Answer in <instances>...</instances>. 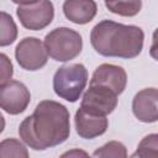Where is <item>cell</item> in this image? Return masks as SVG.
<instances>
[{
	"mask_svg": "<svg viewBox=\"0 0 158 158\" xmlns=\"http://www.w3.org/2000/svg\"><path fill=\"white\" fill-rule=\"evenodd\" d=\"M80 156V154H83V156H86V153L85 152H81V151H70V152H67V153H64L63 154V157H65V156Z\"/></svg>",
	"mask_w": 158,
	"mask_h": 158,
	"instance_id": "44dd1931",
	"label": "cell"
},
{
	"mask_svg": "<svg viewBox=\"0 0 158 158\" xmlns=\"http://www.w3.org/2000/svg\"><path fill=\"white\" fill-rule=\"evenodd\" d=\"M44 46L54 60L68 62L80 54L83 40L77 31L68 27H58L46 35Z\"/></svg>",
	"mask_w": 158,
	"mask_h": 158,
	"instance_id": "277c9868",
	"label": "cell"
},
{
	"mask_svg": "<svg viewBox=\"0 0 158 158\" xmlns=\"http://www.w3.org/2000/svg\"><path fill=\"white\" fill-rule=\"evenodd\" d=\"M93 156L95 157H115V158H125L127 157V151L126 147L118 142V141H110L107 143H105L104 146H101L100 148H98Z\"/></svg>",
	"mask_w": 158,
	"mask_h": 158,
	"instance_id": "e0dca14e",
	"label": "cell"
},
{
	"mask_svg": "<svg viewBox=\"0 0 158 158\" xmlns=\"http://www.w3.org/2000/svg\"><path fill=\"white\" fill-rule=\"evenodd\" d=\"M0 67H1V72H0V85L10 81L11 77H12V64L10 62V59L7 58V56L5 53L0 54Z\"/></svg>",
	"mask_w": 158,
	"mask_h": 158,
	"instance_id": "ac0fdd59",
	"label": "cell"
},
{
	"mask_svg": "<svg viewBox=\"0 0 158 158\" xmlns=\"http://www.w3.org/2000/svg\"><path fill=\"white\" fill-rule=\"evenodd\" d=\"M20 138L36 151L58 146L70 135L68 109L53 100H42L33 114L27 116L19 127Z\"/></svg>",
	"mask_w": 158,
	"mask_h": 158,
	"instance_id": "6da1fadb",
	"label": "cell"
},
{
	"mask_svg": "<svg viewBox=\"0 0 158 158\" xmlns=\"http://www.w3.org/2000/svg\"><path fill=\"white\" fill-rule=\"evenodd\" d=\"M132 157L151 158L158 157V133H151L142 138Z\"/></svg>",
	"mask_w": 158,
	"mask_h": 158,
	"instance_id": "9a60e30c",
	"label": "cell"
},
{
	"mask_svg": "<svg viewBox=\"0 0 158 158\" xmlns=\"http://www.w3.org/2000/svg\"><path fill=\"white\" fill-rule=\"evenodd\" d=\"M77 133L85 139H91L106 132L109 121L105 115L94 114L83 107H79L74 117Z\"/></svg>",
	"mask_w": 158,
	"mask_h": 158,
	"instance_id": "9c48e42d",
	"label": "cell"
},
{
	"mask_svg": "<svg viewBox=\"0 0 158 158\" xmlns=\"http://www.w3.org/2000/svg\"><path fill=\"white\" fill-rule=\"evenodd\" d=\"M144 33L135 25H123L111 20H102L90 33L93 48L104 57L135 58L143 48Z\"/></svg>",
	"mask_w": 158,
	"mask_h": 158,
	"instance_id": "7a4b0ae2",
	"label": "cell"
},
{
	"mask_svg": "<svg viewBox=\"0 0 158 158\" xmlns=\"http://www.w3.org/2000/svg\"><path fill=\"white\" fill-rule=\"evenodd\" d=\"M12 2L15 4H19V5H26V4H32V2H36L38 0H11Z\"/></svg>",
	"mask_w": 158,
	"mask_h": 158,
	"instance_id": "ffe728a7",
	"label": "cell"
},
{
	"mask_svg": "<svg viewBox=\"0 0 158 158\" xmlns=\"http://www.w3.org/2000/svg\"><path fill=\"white\" fill-rule=\"evenodd\" d=\"M132 111L141 122L158 121V89L146 88L138 91L132 100Z\"/></svg>",
	"mask_w": 158,
	"mask_h": 158,
	"instance_id": "30bf717a",
	"label": "cell"
},
{
	"mask_svg": "<svg viewBox=\"0 0 158 158\" xmlns=\"http://www.w3.org/2000/svg\"><path fill=\"white\" fill-rule=\"evenodd\" d=\"M1 31H0V46L5 47L15 42L17 37V27L14 22L12 17L6 14L5 11H1V21H0Z\"/></svg>",
	"mask_w": 158,
	"mask_h": 158,
	"instance_id": "5bb4252c",
	"label": "cell"
},
{
	"mask_svg": "<svg viewBox=\"0 0 158 158\" xmlns=\"http://www.w3.org/2000/svg\"><path fill=\"white\" fill-rule=\"evenodd\" d=\"M86 83L88 70L80 63L62 65L53 77L54 93L69 102H75L79 100Z\"/></svg>",
	"mask_w": 158,
	"mask_h": 158,
	"instance_id": "3957f363",
	"label": "cell"
},
{
	"mask_svg": "<svg viewBox=\"0 0 158 158\" xmlns=\"http://www.w3.org/2000/svg\"><path fill=\"white\" fill-rule=\"evenodd\" d=\"M0 156L1 157H28L27 148L20 141L15 138H6L0 143Z\"/></svg>",
	"mask_w": 158,
	"mask_h": 158,
	"instance_id": "2e32d148",
	"label": "cell"
},
{
	"mask_svg": "<svg viewBox=\"0 0 158 158\" xmlns=\"http://www.w3.org/2000/svg\"><path fill=\"white\" fill-rule=\"evenodd\" d=\"M117 94L107 86L90 84L84 93L80 107L99 115H109L117 106Z\"/></svg>",
	"mask_w": 158,
	"mask_h": 158,
	"instance_id": "52a82bcc",
	"label": "cell"
},
{
	"mask_svg": "<svg viewBox=\"0 0 158 158\" xmlns=\"http://www.w3.org/2000/svg\"><path fill=\"white\" fill-rule=\"evenodd\" d=\"M149 54L153 59L158 60V28L154 30L153 36H152V44L149 48Z\"/></svg>",
	"mask_w": 158,
	"mask_h": 158,
	"instance_id": "d6986e66",
	"label": "cell"
},
{
	"mask_svg": "<svg viewBox=\"0 0 158 158\" xmlns=\"http://www.w3.org/2000/svg\"><path fill=\"white\" fill-rule=\"evenodd\" d=\"M63 12L69 21L77 25H85L95 17L98 5L94 0H65L63 2Z\"/></svg>",
	"mask_w": 158,
	"mask_h": 158,
	"instance_id": "7c38bea8",
	"label": "cell"
},
{
	"mask_svg": "<svg viewBox=\"0 0 158 158\" xmlns=\"http://www.w3.org/2000/svg\"><path fill=\"white\" fill-rule=\"evenodd\" d=\"M90 84L104 85L114 90L117 95L123 93L127 84V74L122 67L104 63L99 65L91 77Z\"/></svg>",
	"mask_w": 158,
	"mask_h": 158,
	"instance_id": "8fae6325",
	"label": "cell"
},
{
	"mask_svg": "<svg viewBox=\"0 0 158 158\" xmlns=\"http://www.w3.org/2000/svg\"><path fill=\"white\" fill-rule=\"evenodd\" d=\"M104 2L112 14L125 17L136 16L142 7V0H104Z\"/></svg>",
	"mask_w": 158,
	"mask_h": 158,
	"instance_id": "4fadbf2b",
	"label": "cell"
},
{
	"mask_svg": "<svg viewBox=\"0 0 158 158\" xmlns=\"http://www.w3.org/2000/svg\"><path fill=\"white\" fill-rule=\"evenodd\" d=\"M15 57L21 68L26 70H38L47 64L48 52L38 38L25 37L15 48Z\"/></svg>",
	"mask_w": 158,
	"mask_h": 158,
	"instance_id": "8992f818",
	"label": "cell"
},
{
	"mask_svg": "<svg viewBox=\"0 0 158 158\" xmlns=\"http://www.w3.org/2000/svg\"><path fill=\"white\" fill-rule=\"evenodd\" d=\"M31 101V94L26 85L17 80H10L0 85L1 109L10 115L23 112Z\"/></svg>",
	"mask_w": 158,
	"mask_h": 158,
	"instance_id": "ba28073f",
	"label": "cell"
},
{
	"mask_svg": "<svg viewBox=\"0 0 158 158\" xmlns=\"http://www.w3.org/2000/svg\"><path fill=\"white\" fill-rule=\"evenodd\" d=\"M16 15L21 25L32 31L47 27L54 17V7L51 0H38L32 4L20 5Z\"/></svg>",
	"mask_w": 158,
	"mask_h": 158,
	"instance_id": "5b68a950",
	"label": "cell"
}]
</instances>
